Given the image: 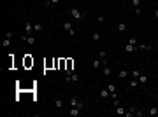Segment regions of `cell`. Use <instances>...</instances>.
I'll return each instance as SVG.
<instances>
[{
  "instance_id": "cell-1",
  "label": "cell",
  "mask_w": 158,
  "mask_h": 117,
  "mask_svg": "<svg viewBox=\"0 0 158 117\" xmlns=\"http://www.w3.org/2000/svg\"><path fill=\"white\" fill-rule=\"evenodd\" d=\"M70 16H72L74 19H77V21H79V19L84 18V14H83L79 9H76V7H72V9H70Z\"/></svg>"
},
{
  "instance_id": "cell-2",
  "label": "cell",
  "mask_w": 158,
  "mask_h": 117,
  "mask_svg": "<svg viewBox=\"0 0 158 117\" xmlns=\"http://www.w3.org/2000/svg\"><path fill=\"white\" fill-rule=\"evenodd\" d=\"M32 32H35L33 25L30 23V21H26V23H25V35H32Z\"/></svg>"
},
{
  "instance_id": "cell-3",
  "label": "cell",
  "mask_w": 158,
  "mask_h": 117,
  "mask_svg": "<svg viewBox=\"0 0 158 117\" xmlns=\"http://www.w3.org/2000/svg\"><path fill=\"white\" fill-rule=\"evenodd\" d=\"M67 80H70V82H79L81 77L77 74H69V75H67Z\"/></svg>"
},
{
  "instance_id": "cell-4",
  "label": "cell",
  "mask_w": 158,
  "mask_h": 117,
  "mask_svg": "<svg viewBox=\"0 0 158 117\" xmlns=\"http://www.w3.org/2000/svg\"><path fill=\"white\" fill-rule=\"evenodd\" d=\"M81 112H83V110H79L77 107H70V110H69V115H72V117H77Z\"/></svg>"
},
{
  "instance_id": "cell-5",
  "label": "cell",
  "mask_w": 158,
  "mask_h": 117,
  "mask_svg": "<svg viewBox=\"0 0 158 117\" xmlns=\"http://www.w3.org/2000/svg\"><path fill=\"white\" fill-rule=\"evenodd\" d=\"M125 51H126V53H137V46H132V44H126V46H125Z\"/></svg>"
},
{
  "instance_id": "cell-6",
  "label": "cell",
  "mask_w": 158,
  "mask_h": 117,
  "mask_svg": "<svg viewBox=\"0 0 158 117\" xmlns=\"http://www.w3.org/2000/svg\"><path fill=\"white\" fill-rule=\"evenodd\" d=\"M79 101H81V100H79L77 96H72V98H69V103H70V107H77V105H79Z\"/></svg>"
},
{
  "instance_id": "cell-7",
  "label": "cell",
  "mask_w": 158,
  "mask_h": 117,
  "mask_svg": "<svg viewBox=\"0 0 158 117\" xmlns=\"http://www.w3.org/2000/svg\"><path fill=\"white\" fill-rule=\"evenodd\" d=\"M107 89H109V93H111V96L116 98V86H114V84H107Z\"/></svg>"
},
{
  "instance_id": "cell-8",
  "label": "cell",
  "mask_w": 158,
  "mask_h": 117,
  "mask_svg": "<svg viewBox=\"0 0 158 117\" xmlns=\"http://www.w3.org/2000/svg\"><path fill=\"white\" fill-rule=\"evenodd\" d=\"M91 67H93L95 70H99V68L102 67V60H93V61H91Z\"/></svg>"
},
{
  "instance_id": "cell-9",
  "label": "cell",
  "mask_w": 158,
  "mask_h": 117,
  "mask_svg": "<svg viewBox=\"0 0 158 117\" xmlns=\"http://www.w3.org/2000/svg\"><path fill=\"white\" fill-rule=\"evenodd\" d=\"M102 74H104L105 77H109V75L112 74V70H111V67H109V65H105V67H104V70H102Z\"/></svg>"
},
{
  "instance_id": "cell-10",
  "label": "cell",
  "mask_w": 158,
  "mask_h": 117,
  "mask_svg": "<svg viewBox=\"0 0 158 117\" xmlns=\"http://www.w3.org/2000/svg\"><path fill=\"white\" fill-rule=\"evenodd\" d=\"M33 30H35V32H44L46 28H44L42 23H35V25H33Z\"/></svg>"
},
{
  "instance_id": "cell-11",
  "label": "cell",
  "mask_w": 158,
  "mask_h": 117,
  "mask_svg": "<svg viewBox=\"0 0 158 117\" xmlns=\"http://www.w3.org/2000/svg\"><path fill=\"white\" fill-rule=\"evenodd\" d=\"M125 112H126V110H125L121 105H118V107H116V115H125Z\"/></svg>"
},
{
  "instance_id": "cell-12",
  "label": "cell",
  "mask_w": 158,
  "mask_h": 117,
  "mask_svg": "<svg viewBox=\"0 0 158 117\" xmlns=\"http://www.w3.org/2000/svg\"><path fill=\"white\" fill-rule=\"evenodd\" d=\"M116 30H118V32H125V30H126V25H125V23H118V25H116Z\"/></svg>"
},
{
  "instance_id": "cell-13",
  "label": "cell",
  "mask_w": 158,
  "mask_h": 117,
  "mask_svg": "<svg viewBox=\"0 0 158 117\" xmlns=\"http://www.w3.org/2000/svg\"><path fill=\"white\" fill-rule=\"evenodd\" d=\"M91 40H93V42H99V40H100V33H99V32H93V33H91Z\"/></svg>"
},
{
  "instance_id": "cell-14",
  "label": "cell",
  "mask_w": 158,
  "mask_h": 117,
  "mask_svg": "<svg viewBox=\"0 0 158 117\" xmlns=\"http://www.w3.org/2000/svg\"><path fill=\"white\" fill-rule=\"evenodd\" d=\"M137 49H139V51H149V49H151V46H144V44H137Z\"/></svg>"
},
{
  "instance_id": "cell-15",
  "label": "cell",
  "mask_w": 158,
  "mask_h": 117,
  "mask_svg": "<svg viewBox=\"0 0 158 117\" xmlns=\"http://www.w3.org/2000/svg\"><path fill=\"white\" fill-rule=\"evenodd\" d=\"M126 75H128V70H119V72H118V77H119V79H125Z\"/></svg>"
},
{
  "instance_id": "cell-16",
  "label": "cell",
  "mask_w": 158,
  "mask_h": 117,
  "mask_svg": "<svg viewBox=\"0 0 158 117\" xmlns=\"http://www.w3.org/2000/svg\"><path fill=\"white\" fill-rule=\"evenodd\" d=\"M55 107L62 110V108H63V100H55Z\"/></svg>"
},
{
  "instance_id": "cell-17",
  "label": "cell",
  "mask_w": 158,
  "mask_h": 117,
  "mask_svg": "<svg viewBox=\"0 0 158 117\" xmlns=\"http://www.w3.org/2000/svg\"><path fill=\"white\" fill-rule=\"evenodd\" d=\"M137 80H139V84H146V82H148V77H146V75H142V74H141Z\"/></svg>"
},
{
  "instance_id": "cell-18",
  "label": "cell",
  "mask_w": 158,
  "mask_h": 117,
  "mask_svg": "<svg viewBox=\"0 0 158 117\" xmlns=\"http://www.w3.org/2000/svg\"><path fill=\"white\" fill-rule=\"evenodd\" d=\"M148 114H149V115H158V108H156V107H151V108L148 110Z\"/></svg>"
},
{
  "instance_id": "cell-19",
  "label": "cell",
  "mask_w": 158,
  "mask_h": 117,
  "mask_svg": "<svg viewBox=\"0 0 158 117\" xmlns=\"http://www.w3.org/2000/svg\"><path fill=\"white\" fill-rule=\"evenodd\" d=\"M109 94H111V93H109V89H102V91H100V96H102V98H107Z\"/></svg>"
},
{
  "instance_id": "cell-20",
  "label": "cell",
  "mask_w": 158,
  "mask_h": 117,
  "mask_svg": "<svg viewBox=\"0 0 158 117\" xmlns=\"http://www.w3.org/2000/svg\"><path fill=\"white\" fill-rule=\"evenodd\" d=\"M63 30H67V32H69V30H72V25L69 23V21H65V23H63Z\"/></svg>"
},
{
  "instance_id": "cell-21",
  "label": "cell",
  "mask_w": 158,
  "mask_h": 117,
  "mask_svg": "<svg viewBox=\"0 0 158 117\" xmlns=\"http://www.w3.org/2000/svg\"><path fill=\"white\" fill-rule=\"evenodd\" d=\"M137 86H139V80L137 79H132L130 80V87H137Z\"/></svg>"
},
{
  "instance_id": "cell-22",
  "label": "cell",
  "mask_w": 158,
  "mask_h": 117,
  "mask_svg": "<svg viewBox=\"0 0 158 117\" xmlns=\"http://www.w3.org/2000/svg\"><path fill=\"white\" fill-rule=\"evenodd\" d=\"M2 46H4V47H9V46H11V39H4Z\"/></svg>"
},
{
  "instance_id": "cell-23",
  "label": "cell",
  "mask_w": 158,
  "mask_h": 117,
  "mask_svg": "<svg viewBox=\"0 0 158 117\" xmlns=\"http://www.w3.org/2000/svg\"><path fill=\"white\" fill-rule=\"evenodd\" d=\"M132 75H133V79H139L141 72H139V70H132Z\"/></svg>"
},
{
  "instance_id": "cell-24",
  "label": "cell",
  "mask_w": 158,
  "mask_h": 117,
  "mask_svg": "<svg viewBox=\"0 0 158 117\" xmlns=\"http://www.w3.org/2000/svg\"><path fill=\"white\" fill-rule=\"evenodd\" d=\"M128 44H132V46H137V39H135V37H130Z\"/></svg>"
},
{
  "instance_id": "cell-25",
  "label": "cell",
  "mask_w": 158,
  "mask_h": 117,
  "mask_svg": "<svg viewBox=\"0 0 158 117\" xmlns=\"http://www.w3.org/2000/svg\"><path fill=\"white\" fill-rule=\"evenodd\" d=\"M99 56H100V60H105V56H107V53H105V51H100V53H99Z\"/></svg>"
},
{
  "instance_id": "cell-26",
  "label": "cell",
  "mask_w": 158,
  "mask_h": 117,
  "mask_svg": "<svg viewBox=\"0 0 158 117\" xmlns=\"http://www.w3.org/2000/svg\"><path fill=\"white\" fill-rule=\"evenodd\" d=\"M132 4H133V7H139V4H141V0H132Z\"/></svg>"
},
{
  "instance_id": "cell-27",
  "label": "cell",
  "mask_w": 158,
  "mask_h": 117,
  "mask_svg": "<svg viewBox=\"0 0 158 117\" xmlns=\"http://www.w3.org/2000/svg\"><path fill=\"white\" fill-rule=\"evenodd\" d=\"M12 35H14L12 32H7V33H5V39H12Z\"/></svg>"
},
{
  "instance_id": "cell-28",
  "label": "cell",
  "mask_w": 158,
  "mask_h": 117,
  "mask_svg": "<svg viewBox=\"0 0 158 117\" xmlns=\"http://www.w3.org/2000/svg\"><path fill=\"white\" fill-rule=\"evenodd\" d=\"M97 21H99V23H104L105 18H104V16H99V18H97Z\"/></svg>"
},
{
  "instance_id": "cell-29",
  "label": "cell",
  "mask_w": 158,
  "mask_h": 117,
  "mask_svg": "<svg viewBox=\"0 0 158 117\" xmlns=\"http://www.w3.org/2000/svg\"><path fill=\"white\" fill-rule=\"evenodd\" d=\"M142 114H144V112H141V110H135V114H133V115H137V117H142Z\"/></svg>"
},
{
  "instance_id": "cell-30",
  "label": "cell",
  "mask_w": 158,
  "mask_h": 117,
  "mask_svg": "<svg viewBox=\"0 0 158 117\" xmlns=\"http://www.w3.org/2000/svg\"><path fill=\"white\" fill-rule=\"evenodd\" d=\"M135 110H137V108H135V107H133V105H132V107H130V108H128V112H132V114H135Z\"/></svg>"
},
{
  "instance_id": "cell-31",
  "label": "cell",
  "mask_w": 158,
  "mask_h": 117,
  "mask_svg": "<svg viewBox=\"0 0 158 117\" xmlns=\"http://www.w3.org/2000/svg\"><path fill=\"white\" fill-rule=\"evenodd\" d=\"M44 5H46V7H49V5H51V0H44Z\"/></svg>"
},
{
  "instance_id": "cell-32",
  "label": "cell",
  "mask_w": 158,
  "mask_h": 117,
  "mask_svg": "<svg viewBox=\"0 0 158 117\" xmlns=\"http://www.w3.org/2000/svg\"><path fill=\"white\" fill-rule=\"evenodd\" d=\"M155 18H156V19H158V9H156V11H155Z\"/></svg>"
},
{
  "instance_id": "cell-33",
  "label": "cell",
  "mask_w": 158,
  "mask_h": 117,
  "mask_svg": "<svg viewBox=\"0 0 158 117\" xmlns=\"http://www.w3.org/2000/svg\"><path fill=\"white\" fill-rule=\"evenodd\" d=\"M60 2V0H51V4H58Z\"/></svg>"
}]
</instances>
